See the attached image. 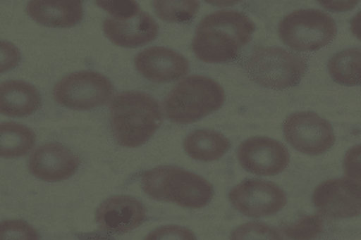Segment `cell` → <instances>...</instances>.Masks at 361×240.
I'll list each match as a JSON object with an SVG mask.
<instances>
[{"label": "cell", "instance_id": "cell-1", "mask_svg": "<svg viewBox=\"0 0 361 240\" xmlns=\"http://www.w3.org/2000/svg\"><path fill=\"white\" fill-rule=\"evenodd\" d=\"M257 32L246 13L223 8L202 17L194 32L190 49L206 64H228L238 59Z\"/></svg>", "mask_w": 361, "mask_h": 240}, {"label": "cell", "instance_id": "cell-2", "mask_svg": "<svg viewBox=\"0 0 361 240\" xmlns=\"http://www.w3.org/2000/svg\"><path fill=\"white\" fill-rule=\"evenodd\" d=\"M164 119L163 108L152 95L126 90L109 105V130L119 147H144L158 132Z\"/></svg>", "mask_w": 361, "mask_h": 240}, {"label": "cell", "instance_id": "cell-3", "mask_svg": "<svg viewBox=\"0 0 361 240\" xmlns=\"http://www.w3.org/2000/svg\"><path fill=\"white\" fill-rule=\"evenodd\" d=\"M140 185L154 202L192 210L207 207L214 197V187L209 180L177 165H160L145 171Z\"/></svg>", "mask_w": 361, "mask_h": 240}, {"label": "cell", "instance_id": "cell-4", "mask_svg": "<svg viewBox=\"0 0 361 240\" xmlns=\"http://www.w3.org/2000/svg\"><path fill=\"white\" fill-rule=\"evenodd\" d=\"M226 99V90L214 78L192 75L177 82L165 96L161 108L169 122L190 125L221 110Z\"/></svg>", "mask_w": 361, "mask_h": 240}, {"label": "cell", "instance_id": "cell-5", "mask_svg": "<svg viewBox=\"0 0 361 240\" xmlns=\"http://www.w3.org/2000/svg\"><path fill=\"white\" fill-rule=\"evenodd\" d=\"M247 77L270 90H288L299 86L307 74L308 64L300 54L279 46L255 49L243 64Z\"/></svg>", "mask_w": 361, "mask_h": 240}, {"label": "cell", "instance_id": "cell-6", "mask_svg": "<svg viewBox=\"0 0 361 240\" xmlns=\"http://www.w3.org/2000/svg\"><path fill=\"white\" fill-rule=\"evenodd\" d=\"M277 33L282 44L293 52L312 53L335 40L337 25L323 10L300 8L279 20Z\"/></svg>", "mask_w": 361, "mask_h": 240}, {"label": "cell", "instance_id": "cell-7", "mask_svg": "<svg viewBox=\"0 0 361 240\" xmlns=\"http://www.w3.org/2000/svg\"><path fill=\"white\" fill-rule=\"evenodd\" d=\"M52 96L66 110L87 112L105 106L115 98L111 78L94 70H80L63 76L54 84Z\"/></svg>", "mask_w": 361, "mask_h": 240}, {"label": "cell", "instance_id": "cell-8", "mask_svg": "<svg viewBox=\"0 0 361 240\" xmlns=\"http://www.w3.org/2000/svg\"><path fill=\"white\" fill-rule=\"evenodd\" d=\"M282 134L289 147L313 158L326 154L336 143L333 124L312 110L289 114L282 124Z\"/></svg>", "mask_w": 361, "mask_h": 240}, {"label": "cell", "instance_id": "cell-9", "mask_svg": "<svg viewBox=\"0 0 361 240\" xmlns=\"http://www.w3.org/2000/svg\"><path fill=\"white\" fill-rule=\"evenodd\" d=\"M228 200L238 214L258 220L282 212L287 207L288 195L271 180L247 178L231 187Z\"/></svg>", "mask_w": 361, "mask_h": 240}, {"label": "cell", "instance_id": "cell-10", "mask_svg": "<svg viewBox=\"0 0 361 240\" xmlns=\"http://www.w3.org/2000/svg\"><path fill=\"white\" fill-rule=\"evenodd\" d=\"M236 158L243 171L264 178L282 175L290 163L287 146L267 136H253L243 141Z\"/></svg>", "mask_w": 361, "mask_h": 240}, {"label": "cell", "instance_id": "cell-11", "mask_svg": "<svg viewBox=\"0 0 361 240\" xmlns=\"http://www.w3.org/2000/svg\"><path fill=\"white\" fill-rule=\"evenodd\" d=\"M147 219V208L130 195H114L100 202L94 221L99 231L110 236H124L142 226Z\"/></svg>", "mask_w": 361, "mask_h": 240}, {"label": "cell", "instance_id": "cell-12", "mask_svg": "<svg viewBox=\"0 0 361 240\" xmlns=\"http://www.w3.org/2000/svg\"><path fill=\"white\" fill-rule=\"evenodd\" d=\"M27 167L34 178L44 183H63L78 173L80 159L64 143L46 142L29 155Z\"/></svg>", "mask_w": 361, "mask_h": 240}, {"label": "cell", "instance_id": "cell-13", "mask_svg": "<svg viewBox=\"0 0 361 240\" xmlns=\"http://www.w3.org/2000/svg\"><path fill=\"white\" fill-rule=\"evenodd\" d=\"M134 66L140 76L154 83L180 82L190 71L188 58L166 46L141 49L134 58Z\"/></svg>", "mask_w": 361, "mask_h": 240}, {"label": "cell", "instance_id": "cell-14", "mask_svg": "<svg viewBox=\"0 0 361 240\" xmlns=\"http://www.w3.org/2000/svg\"><path fill=\"white\" fill-rule=\"evenodd\" d=\"M312 206L320 216L330 220H349L361 215V200L343 177L318 184L312 192Z\"/></svg>", "mask_w": 361, "mask_h": 240}, {"label": "cell", "instance_id": "cell-15", "mask_svg": "<svg viewBox=\"0 0 361 240\" xmlns=\"http://www.w3.org/2000/svg\"><path fill=\"white\" fill-rule=\"evenodd\" d=\"M102 30L107 40L119 49H136L149 45L159 37L158 20L142 11L132 20H119L105 17Z\"/></svg>", "mask_w": 361, "mask_h": 240}, {"label": "cell", "instance_id": "cell-16", "mask_svg": "<svg viewBox=\"0 0 361 240\" xmlns=\"http://www.w3.org/2000/svg\"><path fill=\"white\" fill-rule=\"evenodd\" d=\"M25 13L34 23L47 29H70L80 25L85 17L81 1L30 0Z\"/></svg>", "mask_w": 361, "mask_h": 240}, {"label": "cell", "instance_id": "cell-17", "mask_svg": "<svg viewBox=\"0 0 361 240\" xmlns=\"http://www.w3.org/2000/svg\"><path fill=\"white\" fill-rule=\"evenodd\" d=\"M42 107V94L33 83L25 80H6L0 83L1 115L8 118H28Z\"/></svg>", "mask_w": 361, "mask_h": 240}, {"label": "cell", "instance_id": "cell-18", "mask_svg": "<svg viewBox=\"0 0 361 240\" xmlns=\"http://www.w3.org/2000/svg\"><path fill=\"white\" fill-rule=\"evenodd\" d=\"M182 147L190 159L197 163H212L223 159L231 142L226 134L214 129H197L185 134Z\"/></svg>", "mask_w": 361, "mask_h": 240}, {"label": "cell", "instance_id": "cell-19", "mask_svg": "<svg viewBox=\"0 0 361 240\" xmlns=\"http://www.w3.org/2000/svg\"><path fill=\"white\" fill-rule=\"evenodd\" d=\"M37 144V134L32 127L18 122H0V158L21 159L32 154Z\"/></svg>", "mask_w": 361, "mask_h": 240}, {"label": "cell", "instance_id": "cell-20", "mask_svg": "<svg viewBox=\"0 0 361 240\" xmlns=\"http://www.w3.org/2000/svg\"><path fill=\"white\" fill-rule=\"evenodd\" d=\"M329 76L342 87H361V49H345L326 63Z\"/></svg>", "mask_w": 361, "mask_h": 240}, {"label": "cell", "instance_id": "cell-21", "mask_svg": "<svg viewBox=\"0 0 361 240\" xmlns=\"http://www.w3.org/2000/svg\"><path fill=\"white\" fill-rule=\"evenodd\" d=\"M151 6L158 20L183 25L195 18L202 4L197 0H153Z\"/></svg>", "mask_w": 361, "mask_h": 240}, {"label": "cell", "instance_id": "cell-22", "mask_svg": "<svg viewBox=\"0 0 361 240\" xmlns=\"http://www.w3.org/2000/svg\"><path fill=\"white\" fill-rule=\"evenodd\" d=\"M229 240H283L277 228L263 221H247L233 228Z\"/></svg>", "mask_w": 361, "mask_h": 240}, {"label": "cell", "instance_id": "cell-23", "mask_svg": "<svg viewBox=\"0 0 361 240\" xmlns=\"http://www.w3.org/2000/svg\"><path fill=\"white\" fill-rule=\"evenodd\" d=\"M343 172L350 190L361 200V143L349 148L343 156Z\"/></svg>", "mask_w": 361, "mask_h": 240}, {"label": "cell", "instance_id": "cell-24", "mask_svg": "<svg viewBox=\"0 0 361 240\" xmlns=\"http://www.w3.org/2000/svg\"><path fill=\"white\" fill-rule=\"evenodd\" d=\"M0 240H42V236L28 221L6 219L0 222Z\"/></svg>", "mask_w": 361, "mask_h": 240}, {"label": "cell", "instance_id": "cell-25", "mask_svg": "<svg viewBox=\"0 0 361 240\" xmlns=\"http://www.w3.org/2000/svg\"><path fill=\"white\" fill-rule=\"evenodd\" d=\"M95 5L109 17L119 20H132L144 11L136 0H98Z\"/></svg>", "mask_w": 361, "mask_h": 240}, {"label": "cell", "instance_id": "cell-26", "mask_svg": "<svg viewBox=\"0 0 361 240\" xmlns=\"http://www.w3.org/2000/svg\"><path fill=\"white\" fill-rule=\"evenodd\" d=\"M144 240H199L190 228L182 225H161L153 228L146 234Z\"/></svg>", "mask_w": 361, "mask_h": 240}, {"label": "cell", "instance_id": "cell-27", "mask_svg": "<svg viewBox=\"0 0 361 240\" xmlns=\"http://www.w3.org/2000/svg\"><path fill=\"white\" fill-rule=\"evenodd\" d=\"M22 61L21 49L11 41H0V74H8L16 69Z\"/></svg>", "mask_w": 361, "mask_h": 240}, {"label": "cell", "instance_id": "cell-28", "mask_svg": "<svg viewBox=\"0 0 361 240\" xmlns=\"http://www.w3.org/2000/svg\"><path fill=\"white\" fill-rule=\"evenodd\" d=\"M318 4L329 13H349L359 5V1L354 0H330V1H319Z\"/></svg>", "mask_w": 361, "mask_h": 240}, {"label": "cell", "instance_id": "cell-29", "mask_svg": "<svg viewBox=\"0 0 361 240\" xmlns=\"http://www.w3.org/2000/svg\"><path fill=\"white\" fill-rule=\"evenodd\" d=\"M349 29L354 37L361 41V10L352 17V20L349 22Z\"/></svg>", "mask_w": 361, "mask_h": 240}, {"label": "cell", "instance_id": "cell-30", "mask_svg": "<svg viewBox=\"0 0 361 240\" xmlns=\"http://www.w3.org/2000/svg\"><path fill=\"white\" fill-rule=\"evenodd\" d=\"M78 240H116L115 236H110V234H107V233L102 232V231H99V232H90L85 233L81 236V238Z\"/></svg>", "mask_w": 361, "mask_h": 240}, {"label": "cell", "instance_id": "cell-31", "mask_svg": "<svg viewBox=\"0 0 361 240\" xmlns=\"http://www.w3.org/2000/svg\"><path fill=\"white\" fill-rule=\"evenodd\" d=\"M207 3L209 5H214V6H217V8H230V6H233V5L238 4V0H234V1H228V0H222V1H212V0H207Z\"/></svg>", "mask_w": 361, "mask_h": 240}]
</instances>
